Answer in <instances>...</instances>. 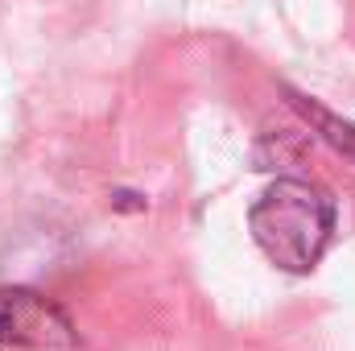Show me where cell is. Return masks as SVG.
I'll use <instances>...</instances> for the list:
<instances>
[{"instance_id":"6da1fadb","label":"cell","mask_w":355,"mask_h":351,"mask_svg":"<svg viewBox=\"0 0 355 351\" xmlns=\"http://www.w3.org/2000/svg\"><path fill=\"white\" fill-rule=\"evenodd\" d=\"M257 248L285 273H310L335 236V198L310 178H277L248 211Z\"/></svg>"},{"instance_id":"7a4b0ae2","label":"cell","mask_w":355,"mask_h":351,"mask_svg":"<svg viewBox=\"0 0 355 351\" xmlns=\"http://www.w3.org/2000/svg\"><path fill=\"white\" fill-rule=\"evenodd\" d=\"M0 348L71 351L79 348V331L46 293L29 285H0Z\"/></svg>"},{"instance_id":"3957f363","label":"cell","mask_w":355,"mask_h":351,"mask_svg":"<svg viewBox=\"0 0 355 351\" xmlns=\"http://www.w3.org/2000/svg\"><path fill=\"white\" fill-rule=\"evenodd\" d=\"M289 103L327 137V145L335 149V153H343L347 162H355V124H347V120H339V116H331L327 108H318L314 99H306V95H297V91H289Z\"/></svg>"}]
</instances>
